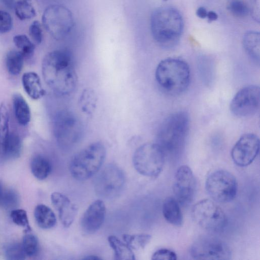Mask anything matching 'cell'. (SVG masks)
<instances>
[{"label":"cell","mask_w":260,"mask_h":260,"mask_svg":"<svg viewBox=\"0 0 260 260\" xmlns=\"http://www.w3.org/2000/svg\"><path fill=\"white\" fill-rule=\"evenodd\" d=\"M42 21L46 30L56 40L67 37L75 25L72 12L66 6L59 4L48 6L43 12Z\"/></svg>","instance_id":"obj_6"},{"label":"cell","mask_w":260,"mask_h":260,"mask_svg":"<svg viewBox=\"0 0 260 260\" xmlns=\"http://www.w3.org/2000/svg\"><path fill=\"white\" fill-rule=\"evenodd\" d=\"M260 104L259 86L250 85L245 86L233 97L230 104L232 114L238 117H245L254 114L258 110Z\"/></svg>","instance_id":"obj_13"},{"label":"cell","mask_w":260,"mask_h":260,"mask_svg":"<svg viewBox=\"0 0 260 260\" xmlns=\"http://www.w3.org/2000/svg\"><path fill=\"white\" fill-rule=\"evenodd\" d=\"M125 182L122 170L113 164L104 166L96 174L93 187L96 194L105 199H111L118 196Z\"/></svg>","instance_id":"obj_9"},{"label":"cell","mask_w":260,"mask_h":260,"mask_svg":"<svg viewBox=\"0 0 260 260\" xmlns=\"http://www.w3.org/2000/svg\"><path fill=\"white\" fill-rule=\"evenodd\" d=\"M20 198L17 192L10 188H5L1 208L6 210L16 209L18 206Z\"/></svg>","instance_id":"obj_32"},{"label":"cell","mask_w":260,"mask_h":260,"mask_svg":"<svg viewBox=\"0 0 260 260\" xmlns=\"http://www.w3.org/2000/svg\"><path fill=\"white\" fill-rule=\"evenodd\" d=\"M205 187L208 194L214 201L225 203L235 199L238 184L235 176L230 172L218 170L208 175Z\"/></svg>","instance_id":"obj_10"},{"label":"cell","mask_w":260,"mask_h":260,"mask_svg":"<svg viewBox=\"0 0 260 260\" xmlns=\"http://www.w3.org/2000/svg\"><path fill=\"white\" fill-rule=\"evenodd\" d=\"M166 156L156 143H146L134 152L133 162L136 171L149 177H156L161 172Z\"/></svg>","instance_id":"obj_7"},{"label":"cell","mask_w":260,"mask_h":260,"mask_svg":"<svg viewBox=\"0 0 260 260\" xmlns=\"http://www.w3.org/2000/svg\"><path fill=\"white\" fill-rule=\"evenodd\" d=\"M51 200L62 224L66 228L69 227L77 214V205L73 203L66 195L58 192H54L51 194Z\"/></svg>","instance_id":"obj_17"},{"label":"cell","mask_w":260,"mask_h":260,"mask_svg":"<svg viewBox=\"0 0 260 260\" xmlns=\"http://www.w3.org/2000/svg\"><path fill=\"white\" fill-rule=\"evenodd\" d=\"M85 259H100V258L95 255H89L85 258Z\"/></svg>","instance_id":"obj_45"},{"label":"cell","mask_w":260,"mask_h":260,"mask_svg":"<svg viewBox=\"0 0 260 260\" xmlns=\"http://www.w3.org/2000/svg\"><path fill=\"white\" fill-rule=\"evenodd\" d=\"M5 187L4 186L3 182L0 181V207L1 208L2 201L4 194L5 190Z\"/></svg>","instance_id":"obj_44"},{"label":"cell","mask_w":260,"mask_h":260,"mask_svg":"<svg viewBox=\"0 0 260 260\" xmlns=\"http://www.w3.org/2000/svg\"><path fill=\"white\" fill-rule=\"evenodd\" d=\"M9 115L5 103L0 105V147L8 138L9 134Z\"/></svg>","instance_id":"obj_31"},{"label":"cell","mask_w":260,"mask_h":260,"mask_svg":"<svg viewBox=\"0 0 260 260\" xmlns=\"http://www.w3.org/2000/svg\"><path fill=\"white\" fill-rule=\"evenodd\" d=\"M208 12L206 8L203 7H199L196 12L197 15L202 19L205 18L207 17Z\"/></svg>","instance_id":"obj_42"},{"label":"cell","mask_w":260,"mask_h":260,"mask_svg":"<svg viewBox=\"0 0 260 260\" xmlns=\"http://www.w3.org/2000/svg\"><path fill=\"white\" fill-rule=\"evenodd\" d=\"M228 9L232 15L238 17L247 16L249 13V7L242 0H231Z\"/></svg>","instance_id":"obj_34"},{"label":"cell","mask_w":260,"mask_h":260,"mask_svg":"<svg viewBox=\"0 0 260 260\" xmlns=\"http://www.w3.org/2000/svg\"><path fill=\"white\" fill-rule=\"evenodd\" d=\"M151 259L153 260H175L177 259V255L171 250L161 248L156 250L153 254Z\"/></svg>","instance_id":"obj_39"},{"label":"cell","mask_w":260,"mask_h":260,"mask_svg":"<svg viewBox=\"0 0 260 260\" xmlns=\"http://www.w3.org/2000/svg\"><path fill=\"white\" fill-rule=\"evenodd\" d=\"M259 149L258 137L253 134H246L240 138L233 147L231 156L236 165L246 167L253 162Z\"/></svg>","instance_id":"obj_15"},{"label":"cell","mask_w":260,"mask_h":260,"mask_svg":"<svg viewBox=\"0 0 260 260\" xmlns=\"http://www.w3.org/2000/svg\"><path fill=\"white\" fill-rule=\"evenodd\" d=\"M196 185L195 178L190 168L186 165L178 168L175 173L173 189L175 198L180 205L186 206L192 201Z\"/></svg>","instance_id":"obj_14"},{"label":"cell","mask_w":260,"mask_h":260,"mask_svg":"<svg viewBox=\"0 0 260 260\" xmlns=\"http://www.w3.org/2000/svg\"><path fill=\"white\" fill-rule=\"evenodd\" d=\"M177 201L173 197L166 198L162 205V214L165 219L170 224L180 226L183 223L181 210Z\"/></svg>","instance_id":"obj_19"},{"label":"cell","mask_w":260,"mask_h":260,"mask_svg":"<svg viewBox=\"0 0 260 260\" xmlns=\"http://www.w3.org/2000/svg\"><path fill=\"white\" fill-rule=\"evenodd\" d=\"M195 259L228 260L231 258V250L222 240L212 235L200 236L192 244L189 250Z\"/></svg>","instance_id":"obj_12"},{"label":"cell","mask_w":260,"mask_h":260,"mask_svg":"<svg viewBox=\"0 0 260 260\" xmlns=\"http://www.w3.org/2000/svg\"><path fill=\"white\" fill-rule=\"evenodd\" d=\"M108 241L110 247L114 252L115 258L116 259H135L133 250L125 242H123L114 236H109Z\"/></svg>","instance_id":"obj_24"},{"label":"cell","mask_w":260,"mask_h":260,"mask_svg":"<svg viewBox=\"0 0 260 260\" xmlns=\"http://www.w3.org/2000/svg\"><path fill=\"white\" fill-rule=\"evenodd\" d=\"M10 216L13 222L16 225L30 229L28 216L24 210L17 208L13 209L11 210Z\"/></svg>","instance_id":"obj_36"},{"label":"cell","mask_w":260,"mask_h":260,"mask_svg":"<svg viewBox=\"0 0 260 260\" xmlns=\"http://www.w3.org/2000/svg\"><path fill=\"white\" fill-rule=\"evenodd\" d=\"M157 83L167 93L175 95L184 91L190 80L188 64L177 58H167L157 65L155 73Z\"/></svg>","instance_id":"obj_4"},{"label":"cell","mask_w":260,"mask_h":260,"mask_svg":"<svg viewBox=\"0 0 260 260\" xmlns=\"http://www.w3.org/2000/svg\"><path fill=\"white\" fill-rule=\"evenodd\" d=\"M191 215L194 221L205 230L217 233L226 227L228 219L222 209L214 201L202 200L191 209Z\"/></svg>","instance_id":"obj_8"},{"label":"cell","mask_w":260,"mask_h":260,"mask_svg":"<svg viewBox=\"0 0 260 260\" xmlns=\"http://www.w3.org/2000/svg\"><path fill=\"white\" fill-rule=\"evenodd\" d=\"M53 125L56 141L63 149L72 147L81 137V123L71 112L62 111L59 112L55 116Z\"/></svg>","instance_id":"obj_11"},{"label":"cell","mask_w":260,"mask_h":260,"mask_svg":"<svg viewBox=\"0 0 260 260\" xmlns=\"http://www.w3.org/2000/svg\"><path fill=\"white\" fill-rule=\"evenodd\" d=\"M106 206L103 201L92 203L84 213L81 219L82 231L88 234L97 232L102 225L106 216Z\"/></svg>","instance_id":"obj_16"},{"label":"cell","mask_w":260,"mask_h":260,"mask_svg":"<svg viewBox=\"0 0 260 260\" xmlns=\"http://www.w3.org/2000/svg\"><path fill=\"white\" fill-rule=\"evenodd\" d=\"M5 254L9 260L24 259L26 256L22 244L17 242L7 245L5 248Z\"/></svg>","instance_id":"obj_33"},{"label":"cell","mask_w":260,"mask_h":260,"mask_svg":"<svg viewBox=\"0 0 260 260\" xmlns=\"http://www.w3.org/2000/svg\"><path fill=\"white\" fill-rule=\"evenodd\" d=\"M209 22L216 20L218 18V15L214 11L208 12L207 17Z\"/></svg>","instance_id":"obj_43"},{"label":"cell","mask_w":260,"mask_h":260,"mask_svg":"<svg viewBox=\"0 0 260 260\" xmlns=\"http://www.w3.org/2000/svg\"><path fill=\"white\" fill-rule=\"evenodd\" d=\"M24 56L19 50H11L6 54L5 62L8 73L13 76L20 74L22 70Z\"/></svg>","instance_id":"obj_27"},{"label":"cell","mask_w":260,"mask_h":260,"mask_svg":"<svg viewBox=\"0 0 260 260\" xmlns=\"http://www.w3.org/2000/svg\"><path fill=\"white\" fill-rule=\"evenodd\" d=\"M98 100L94 90L91 88H86L82 91L79 98V106L83 113L91 116L95 110Z\"/></svg>","instance_id":"obj_25"},{"label":"cell","mask_w":260,"mask_h":260,"mask_svg":"<svg viewBox=\"0 0 260 260\" xmlns=\"http://www.w3.org/2000/svg\"><path fill=\"white\" fill-rule=\"evenodd\" d=\"M29 33L31 39L36 44L41 43L43 40V31L39 21L35 20L32 22L29 28Z\"/></svg>","instance_id":"obj_38"},{"label":"cell","mask_w":260,"mask_h":260,"mask_svg":"<svg viewBox=\"0 0 260 260\" xmlns=\"http://www.w3.org/2000/svg\"><path fill=\"white\" fill-rule=\"evenodd\" d=\"M106 149L101 142H93L77 153L71 159L69 170L76 180L83 181L94 175L106 157Z\"/></svg>","instance_id":"obj_5"},{"label":"cell","mask_w":260,"mask_h":260,"mask_svg":"<svg viewBox=\"0 0 260 260\" xmlns=\"http://www.w3.org/2000/svg\"><path fill=\"white\" fill-rule=\"evenodd\" d=\"M12 26L13 19L11 15L7 11L0 9V33L10 31Z\"/></svg>","instance_id":"obj_37"},{"label":"cell","mask_w":260,"mask_h":260,"mask_svg":"<svg viewBox=\"0 0 260 260\" xmlns=\"http://www.w3.org/2000/svg\"><path fill=\"white\" fill-rule=\"evenodd\" d=\"M22 84L27 94L33 100H39L45 94L39 76L34 72H28L22 77Z\"/></svg>","instance_id":"obj_18"},{"label":"cell","mask_w":260,"mask_h":260,"mask_svg":"<svg viewBox=\"0 0 260 260\" xmlns=\"http://www.w3.org/2000/svg\"><path fill=\"white\" fill-rule=\"evenodd\" d=\"M183 19L175 8L163 7L154 10L150 18V29L155 42L160 46L170 48L179 42L183 30Z\"/></svg>","instance_id":"obj_2"},{"label":"cell","mask_w":260,"mask_h":260,"mask_svg":"<svg viewBox=\"0 0 260 260\" xmlns=\"http://www.w3.org/2000/svg\"><path fill=\"white\" fill-rule=\"evenodd\" d=\"M22 244L27 256H32L38 250V240L33 234L30 233L25 234L23 238Z\"/></svg>","instance_id":"obj_35"},{"label":"cell","mask_w":260,"mask_h":260,"mask_svg":"<svg viewBox=\"0 0 260 260\" xmlns=\"http://www.w3.org/2000/svg\"><path fill=\"white\" fill-rule=\"evenodd\" d=\"M243 45L247 54L255 61H259L260 35L259 32L250 30L243 38Z\"/></svg>","instance_id":"obj_23"},{"label":"cell","mask_w":260,"mask_h":260,"mask_svg":"<svg viewBox=\"0 0 260 260\" xmlns=\"http://www.w3.org/2000/svg\"><path fill=\"white\" fill-rule=\"evenodd\" d=\"M151 238L150 235L146 234H127L122 235V239L132 249L138 250L144 249L149 243Z\"/></svg>","instance_id":"obj_29"},{"label":"cell","mask_w":260,"mask_h":260,"mask_svg":"<svg viewBox=\"0 0 260 260\" xmlns=\"http://www.w3.org/2000/svg\"><path fill=\"white\" fill-rule=\"evenodd\" d=\"M189 127V116L184 111L172 113L164 120L158 129L156 143L166 157L177 156L182 152Z\"/></svg>","instance_id":"obj_3"},{"label":"cell","mask_w":260,"mask_h":260,"mask_svg":"<svg viewBox=\"0 0 260 260\" xmlns=\"http://www.w3.org/2000/svg\"><path fill=\"white\" fill-rule=\"evenodd\" d=\"M16 2V0H0V2L10 10L14 9Z\"/></svg>","instance_id":"obj_41"},{"label":"cell","mask_w":260,"mask_h":260,"mask_svg":"<svg viewBox=\"0 0 260 260\" xmlns=\"http://www.w3.org/2000/svg\"><path fill=\"white\" fill-rule=\"evenodd\" d=\"M14 9L17 17L21 20L30 19L36 15L31 0L16 1Z\"/></svg>","instance_id":"obj_28"},{"label":"cell","mask_w":260,"mask_h":260,"mask_svg":"<svg viewBox=\"0 0 260 260\" xmlns=\"http://www.w3.org/2000/svg\"><path fill=\"white\" fill-rule=\"evenodd\" d=\"M43 79L56 94L68 95L75 90L78 76L71 53L55 50L47 53L42 63Z\"/></svg>","instance_id":"obj_1"},{"label":"cell","mask_w":260,"mask_h":260,"mask_svg":"<svg viewBox=\"0 0 260 260\" xmlns=\"http://www.w3.org/2000/svg\"><path fill=\"white\" fill-rule=\"evenodd\" d=\"M13 42L24 57L32 56L35 50V45L25 35H17L13 37Z\"/></svg>","instance_id":"obj_30"},{"label":"cell","mask_w":260,"mask_h":260,"mask_svg":"<svg viewBox=\"0 0 260 260\" xmlns=\"http://www.w3.org/2000/svg\"><path fill=\"white\" fill-rule=\"evenodd\" d=\"M30 168L33 175L39 180L46 179L51 171L50 161L44 156L37 155L31 159Z\"/></svg>","instance_id":"obj_26"},{"label":"cell","mask_w":260,"mask_h":260,"mask_svg":"<svg viewBox=\"0 0 260 260\" xmlns=\"http://www.w3.org/2000/svg\"><path fill=\"white\" fill-rule=\"evenodd\" d=\"M249 13L253 18L259 21V0H250L249 7Z\"/></svg>","instance_id":"obj_40"},{"label":"cell","mask_w":260,"mask_h":260,"mask_svg":"<svg viewBox=\"0 0 260 260\" xmlns=\"http://www.w3.org/2000/svg\"><path fill=\"white\" fill-rule=\"evenodd\" d=\"M12 102L16 119L19 124L27 125L31 119V112L28 104L19 93L12 96Z\"/></svg>","instance_id":"obj_21"},{"label":"cell","mask_w":260,"mask_h":260,"mask_svg":"<svg viewBox=\"0 0 260 260\" xmlns=\"http://www.w3.org/2000/svg\"><path fill=\"white\" fill-rule=\"evenodd\" d=\"M22 151V142L19 136L10 133L4 143L0 147V157L4 159L18 157Z\"/></svg>","instance_id":"obj_20"},{"label":"cell","mask_w":260,"mask_h":260,"mask_svg":"<svg viewBox=\"0 0 260 260\" xmlns=\"http://www.w3.org/2000/svg\"><path fill=\"white\" fill-rule=\"evenodd\" d=\"M34 217L38 226L43 229H51L56 223L54 213L49 207L43 204H40L36 207Z\"/></svg>","instance_id":"obj_22"}]
</instances>
